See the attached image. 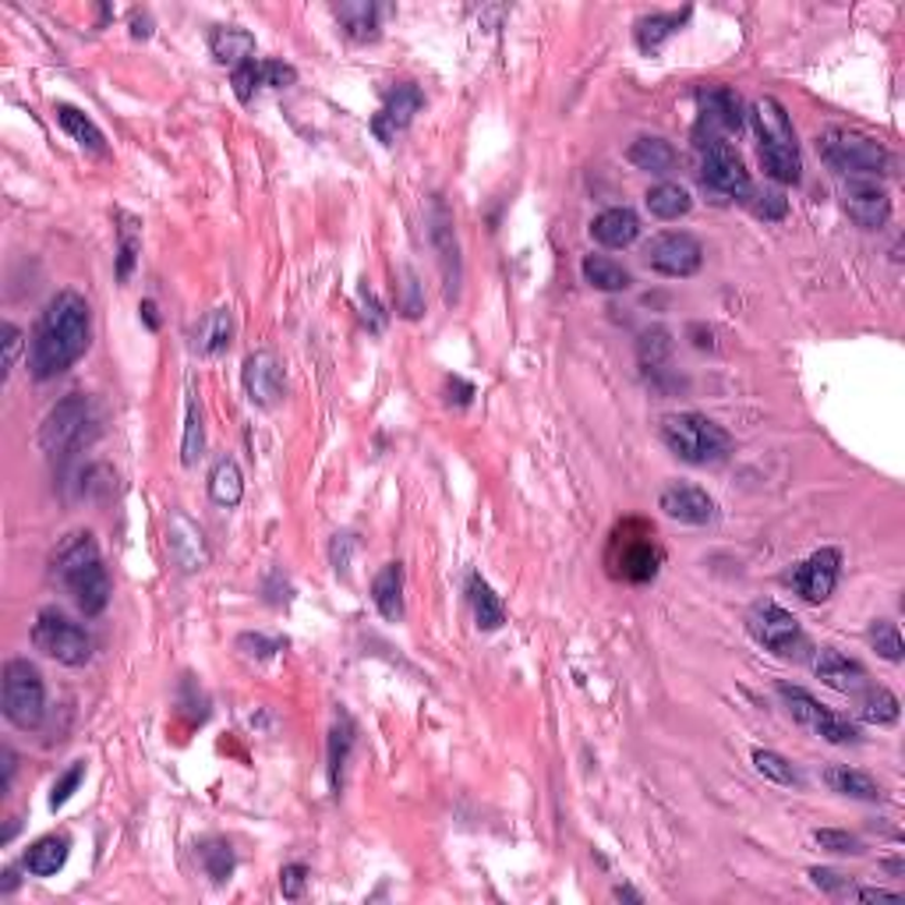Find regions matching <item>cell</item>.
<instances>
[{"instance_id":"obj_1","label":"cell","mask_w":905,"mask_h":905,"mask_svg":"<svg viewBox=\"0 0 905 905\" xmlns=\"http://www.w3.org/2000/svg\"><path fill=\"white\" fill-rule=\"evenodd\" d=\"M89 336H92V315L86 297L75 291L53 294L33 333V347H29L33 375L39 382L64 375L89 350Z\"/></svg>"},{"instance_id":"obj_2","label":"cell","mask_w":905,"mask_h":905,"mask_svg":"<svg viewBox=\"0 0 905 905\" xmlns=\"http://www.w3.org/2000/svg\"><path fill=\"white\" fill-rule=\"evenodd\" d=\"M53 577L86 615H100L110 606V573L89 531H78L61 541L58 556H53Z\"/></svg>"},{"instance_id":"obj_3","label":"cell","mask_w":905,"mask_h":905,"mask_svg":"<svg viewBox=\"0 0 905 905\" xmlns=\"http://www.w3.org/2000/svg\"><path fill=\"white\" fill-rule=\"evenodd\" d=\"M606 570L612 581L623 584H651L662 570V548L651 520L626 517L612 527L606 545Z\"/></svg>"},{"instance_id":"obj_4","label":"cell","mask_w":905,"mask_h":905,"mask_svg":"<svg viewBox=\"0 0 905 905\" xmlns=\"http://www.w3.org/2000/svg\"><path fill=\"white\" fill-rule=\"evenodd\" d=\"M658 432H662V443L668 446L672 457H679L690 468H711V463L729 460L732 452V435L718 421L693 415V410H687V415H665Z\"/></svg>"},{"instance_id":"obj_5","label":"cell","mask_w":905,"mask_h":905,"mask_svg":"<svg viewBox=\"0 0 905 905\" xmlns=\"http://www.w3.org/2000/svg\"><path fill=\"white\" fill-rule=\"evenodd\" d=\"M817 153L834 174H842V181H849V177H874L877 181L891 167L888 149L853 128H828L817 139Z\"/></svg>"},{"instance_id":"obj_6","label":"cell","mask_w":905,"mask_h":905,"mask_svg":"<svg viewBox=\"0 0 905 905\" xmlns=\"http://www.w3.org/2000/svg\"><path fill=\"white\" fill-rule=\"evenodd\" d=\"M0 708H4V718L15 725V729H22V732L39 729V722L47 715V687L29 658H11L4 665Z\"/></svg>"},{"instance_id":"obj_7","label":"cell","mask_w":905,"mask_h":905,"mask_svg":"<svg viewBox=\"0 0 905 905\" xmlns=\"http://www.w3.org/2000/svg\"><path fill=\"white\" fill-rule=\"evenodd\" d=\"M33 648L53 658V662L78 668L92 658V637L86 626L75 623L61 609H43L33 623Z\"/></svg>"},{"instance_id":"obj_8","label":"cell","mask_w":905,"mask_h":905,"mask_svg":"<svg viewBox=\"0 0 905 905\" xmlns=\"http://www.w3.org/2000/svg\"><path fill=\"white\" fill-rule=\"evenodd\" d=\"M701 153V167H697V177H701V188L708 191L715 202H747L750 199V170L743 167V160L736 156V149L729 142H708L697 145Z\"/></svg>"},{"instance_id":"obj_9","label":"cell","mask_w":905,"mask_h":905,"mask_svg":"<svg viewBox=\"0 0 905 905\" xmlns=\"http://www.w3.org/2000/svg\"><path fill=\"white\" fill-rule=\"evenodd\" d=\"M697 128H693V142L708 145V142H725L729 135H736L747 120V106L739 100V92L729 86H711L697 92Z\"/></svg>"},{"instance_id":"obj_10","label":"cell","mask_w":905,"mask_h":905,"mask_svg":"<svg viewBox=\"0 0 905 905\" xmlns=\"http://www.w3.org/2000/svg\"><path fill=\"white\" fill-rule=\"evenodd\" d=\"M778 697H781V704L789 708V715L796 718L800 725H806L811 732H817L820 739H828V743L834 747H845V743H856L859 739V729L849 718L842 715H834V711H828L825 704L817 701V697L811 690H803V687H789V683H781L778 687Z\"/></svg>"},{"instance_id":"obj_11","label":"cell","mask_w":905,"mask_h":905,"mask_svg":"<svg viewBox=\"0 0 905 905\" xmlns=\"http://www.w3.org/2000/svg\"><path fill=\"white\" fill-rule=\"evenodd\" d=\"M643 263L662 277L687 280L704 266V244L687 230H665V234H654L643 244Z\"/></svg>"},{"instance_id":"obj_12","label":"cell","mask_w":905,"mask_h":905,"mask_svg":"<svg viewBox=\"0 0 905 905\" xmlns=\"http://www.w3.org/2000/svg\"><path fill=\"white\" fill-rule=\"evenodd\" d=\"M89 421H92V407L86 396H78V393L64 396V400L47 415L39 443H43L50 457H64V452H72L81 438H86Z\"/></svg>"},{"instance_id":"obj_13","label":"cell","mask_w":905,"mask_h":905,"mask_svg":"<svg viewBox=\"0 0 905 905\" xmlns=\"http://www.w3.org/2000/svg\"><path fill=\"white\" fill-rule=\"evenodd\" d=\"M839 573H842V552L839 548H820V552L803 559L800 566L789 573L786 584H792V591H796L803 601L820 606V601L831 598L834 584H839Z\"/></svg>"},{"instance_id":"obj_14","label":"cell","mask_w":905,"mask_h":905,"mask_svg":"<svg viewBox=\"0 0 905 905\" xmlns=\"http://www.w3.org/2000/svg\"><path fill=\"white\" fill-rule=\"evenodd\" d=\"M842 205L849 219L863 230H881L891 216V195L874 177H849L842 181Z\"/></svg>"},{"instance_id":"obj_15","label":"cell","mask_w":905,"mask_h":905,"mask_svg":"<svg viewBox=\"0 0 905 905\" xmlns=\"http://www.w3.org/2000/svg\"><path fill=\"white\" fill-rule=\"evenodd\" d=\"M747 629L761 648L775 654H789L792 643L800 640V620L789 609H781L778 601H757L747 612Z\"/></svg>"},{"instance_id":"obj_16","label":"cell","mask_w":905,"mask_h":905,"mask_svg":"<svg viewBox=\"0 0 905 905\" xmlns=\"http://www.w3.org/2000/svg\"><path fill=\"white\" fill-rule=\"evenodd\" d=\"M421 106H424V92L415 86V81H400L396 89H390L386 103H382V110L372 117L375 139L390 145L396 135L410 128V120H415V114Z\"/></svg>"},{"instance_id":"obj_17","label":"cell","mask_w":905,"mask_h":905,"mask_svg":"<svg viewBox=\"0 0 905 905\" xmlns=\"http://www.w3.org/2000/svg\"><path fill=\"white\" fill-rule=\"evenodd\" d=\"M658 510H662L668 520H679V524L704 527V524L715 520V499L697 485L672 482V485L662 488V496H658Z\"/></svg>"},{"instance_id":"obj_18","label":"cell","mask_w":905,"mask_h":905,"mask_svg":"<svg viewBox=\"0 0 905 905\" xmlns=\"http://www.w3.org/2000/svg\"><path fill=\"white\" fill-rule=\"evenodd\" d=\"M244 393L255 407H277L283 396V365L272 350H255L244 361Z\"/></svg>"},{"instance_id":"obj_19","label":"cell","mask_w":905,"mask_h":905,"mask_svg":"<svg viewBox=\"0 0 905 905\" xmlns=\"http://www.w3.org/2000/svg\"><path fill=\"white\" fill-rule=\"evenodd\" d=\"M432 244L438 252V266H443V283H446V305L460 297V244L452 234V219L443 209V202H435V219H432Z\"/></svg>"},{"instance_id":"obj_20","label":"cell","mask_w":905,"mask_h":905,"mask_svg":"<svg viewBox=\"0 0 905 905\" xmlns=\"http://www.w3.org/2000/svg\"><path fill=\"white\" fill-rule=\"evenodd\" d=\"M167 548H170V559L184 573H195V570L205 566V562H209V548H205V538H202L199 524H191L184 513H174L170 517V524H167Z\"/></svg>"},{"instance_id":"obj_21","label":"cell","mask_w":905,"mask_h":905,"mask_svg":"<svg viewBox=\"0 0 905 905\" xmlns=\"http://www.w3.org/2000/svg\"><path fill=\"white\" fill-rule=\"evenodd\" d=\"M814 672L825 687L839 690V693H856L867 687V668H863L856 658L842 654L839 648H820L814 658Z\"/></svg>"},{"instance_id":"obj_22","label":"cell","mask_w":905,"mask_h":905,"mask_svg":"<svg viewBox=\"0 0 905 905\" xmlns=\"http://www.w3.org/2000/svg\"><path fill=\"white\" fill-rule=\"evenodd\" d=\"M230 340H234V315H230V308L205 311L195 322V329H191V350H195L199 358H216V354H224L230 347Z\"/></svg>"},{"instance_id":"obj_23","label":"cell","mask_w":905,"mask_h":905,"mask_svg":"<svg viewBox=\"0 0 905 905\" xmlns=\"http://www.w3.org/2000/svg\"><path fill=\"white\" fill-rule=\"evenodd\" d=\"M591 238L601 248H629L640 238V216L626 205H615L591 219Z\"/></svg>"},{"instance_id":"obj_24","label":"cell","mask_w":905,"mask_h":905,"mask_svg":"<svg viewBox=\"0 0 905 905\" xmlns=\"http://www.w3.org/2000/svg\"><path fill=\"white\" fill-rule=\"evenodd\" d=\"M372 601L382 612V620L400 623L404 620V566L400 562H386L375 581H372Z\"/></svg>"},{"instance_id":"obj_25","label":"cell","mask_w":905,"mask_h":905,"mask_svg":"<svg viewBox=\"0 0 905 905\" xmlns=\"http://www.w3.org/2000/svg\"><path fill=\"white\" fill-rule=\"evenodd\" d=\"M761 167L778 184L803 181V160L796 142H761Z\"/></svg>"},{"instance_id":"obj_26","label":"cell","mask_w":905,"mask_h":905,"mask_svg":"<svg viewBox=\"0 0 905 905\" xmlns=\"http://www.w3.org/2000/svg\"><path fill=\"white\" fill-rule=\"evenodd\" d=\"M750 120H753V131H757L761 142H796V131H792L786 106L772 100V95H764V100L750 106Z\"/></svg>"},{"instance_id":"obj_27","label":"cell","mask_w":905,"mask_h":905,"mask_svg":"<svg viewBox=\"0 0 905 905\" xmlns=\"http://www.w3.org/2000/svg\"><path fill=\"white\" fill-rule=\"evenodd\" d=\"M53 114H58V125L72 135L81 149H89V153H95V156H106V135L100 131V125H95L86 110H78L72 103H58L53 106Z\"/></svg>"},{"instance_id":"obj_28","label":"cell","mask_w":905,"mask_h":905,"mask_svg":"<svg viewBox=\"0 0 905 905\" xmlns=\"http://www.w3.org/2000/svg\"><path fill=\"white\" fill-rule=\"evenodd\" d=\"M209 50L219 64L241 67L252 61L255 53V36L248 29H238V25H219V29L209 33Z\"/></svg>"},{"instance_id":"obj_29","label":"cell","mask_w":905,"mask_h":905,"mask_svg":"<svg viewBox=\"0 0 905 905\" xmlns=\"http://www.w3.org/2000/svg\"><path fill=\"white\" fill-rule=\"evenodd\" d=\"M687 18H690V8L668 11V15H643V18L637 22V29H634L637 47H640L643 53L662 50V47L668 43V39L676 36V33L683 29V25H687Z\"/></svg>"},{"instance_id":"obj_30","label":"cell","mask_w":905,"mask_h":905,"mask_svg":"<svg viewBox=\"0 0 905 905\" xmlns=\"http://www.w3.org/2000/svg\"><path fill=\"white\" fill-rule=\"evenodd\" d=\"M379 18H382V8L372 4V0H347V4H336V22L344 25V33L354 39V43L375 39Z\"/></svg>"},{"instance_id":"obj_31","label":"cell","mask_w":905,"mask_h":905,"mask_svg":"<svg viewBox=\"0 0 905 905\" xmlns=\"http://www.w3.org/2000/svg\"><path fill=\"white\" fill-rule=\"evenodd\" d=\"M581 272H584V280L601 294H620V291H629V283H634L629 269H623L609 255H584Z\"/></svg>"},{"instance_id":"obj_32","label":"cell","mask_w":905,"mask_h":905,"mask_svg":"<svg viewBox=\"0 0 905 905\" xmlns=\"http://www.w3.org/2000/svg\"><path fill=\"white\" fill-rule=\"evenodd\" d=\"M825 781H828L831 792H839V796H849V800H863V803H877V800H881V786H877L870 775H863V772H856V767H849V764L828 767Z\"/></svg>"},{"instance_id":"obj_33","label":"cell","mask_w":905,"mask_h":905,"mask_svg":"<svg viewBox=\"0 0 905 905\" xmlns=\"http://www.w3.org/2000/svg\"><path fill=\"white\" fill-rule=\"evenodd\" d=\"M468 598H471V609H474V620L482 629H499L506 623V609H502V601L499 595L492 591V584L482 577V573H471V581H468Z\"/></svg>"},{"instance_id":"obj_34","label":"cell","mask_w":905,"mask_h":905,"mask_svg":"<svg viewBox=\"0 0 905 905\" xmlns=\"http://www.w3.org/2000/svg\"><path fill=\"white\" fill-rule=\"evenodd\" d=\"M67 849H72V842L64 834H47L25 853V870L33 877H53L67 863Z\"/></svg>"},{"instance_id":"obj_35","label":"cell","mask_w":905,"mask_h":905,"mask_svg":"<svg viewBox=\"0 0 905 905\" xmlns=\"http://www.w3.org/2000/svg\"><path fill=\"white\" fill-rule=\"evenodd\" d=\"M626 160L634 163L637 170H648V174H668L676 167V149H672L665 139H651V135H643L634 145L626 149Z\"/></svg>"},{"instance_id":"obj_36","label":"cell","mask_w":905,"mask_h":905,"mask_svg":"<svg viewBox=\"0 0 905 905\" xmlns=\"http://www.w3.org/2000/svg\"><path fill=\"white\" fill-rule=\"evenodd\" d=\"M209 499L216 506H238L244 499V477H241V468L230 457H219L213 463V471H209Z\"/></svg>"},{"instance_id":"obj_37","label":"cell","mask_w":905,"mask_h":905,"mask_svg":"<svg viewBox=\"0 0 905 905\" xmlns=\"http://www.w3.org/2000/svg\"><path fill=\"white\" fill-rule=\"evenodd\" d=\"M856 715L863 722H870V725H891V722H898V697L891 693L888 687H863L856 690Z\"/></svg>"},{"instance_id":"obj_38","label":"cell","mask_w":905,"mask_h":905,"mask_svg":"<svg viewBox=\"0 0 905 905\" xmlns=\"http://www.w3.org/2000/svg\"><path fill=\"white\" fill-rule=\"evenodd\" d=\"M643 202H648L651 216H658V219H679V216H687L693 209L690 191L683 184H672V181L654 184L648 195H643Z\"/></svg>"},{"instance_id":"obj_39","label":"cell","mask_w":905,"mask_h":905,"mask_svg":"<svg viewBox=\"0 0 905 905\" xmlns=\"http://www.w3.org/2000/svg\"><path fill=\"white\" fill-rule=\"evenodd\" d=\"M350 747H354V722L350 715H340L333 732H329V786H333V792H340V778H344Z\"/></svg>"},{"instance_id":"obj_40","label":"cell","mask_w":905,"mask_h":905,"mask_svg":"<svg viewBox=\"0 0 905 905\" xmlns=\"http://www.w3.org/2000/svg\"><path fill=\"white\" fill-rule=\"evenodd\" d=\"M117 280L125 283L135 269V258H139L142 248V227L139 219L128 216V213H117Z\"/></svg>"},{"instance_id":"obj_41","label":"cell","mask_w":905,"mask_h":905,"mask_svg":"<svg viewBox=\"0 0 905 905\" xmlns=\"http://www.w3.org/2000/svg\"><path fill=\"white\" fill-rule=\"evenodd\" d=\"M205 449V429H202V407L195 396H188V410H184V438H181V463L184 468H195L199 457Z\"/></svg>"},{"instance_id":"obj_42","label":"cell","mask_w":905,"mask_h":905,"mask_svg":"<svg viewBox=\"0 0 905 905\" xmlns=\"http://www.w3.org/2000/svg\"><path fill=\"white\" fill-rule=\"evenodd\" d=\"M199 859H202L205 874H209L216 884L230 881V874H234V849H230L224 839H209V842H202V849H199Z\"/></svg>"},{"instance_id":"obj_43","label":"cell","mask_w":905,"mask_h":905,"mask_svg":"<svg viewBox=\"0 0 905 905\" xmlns=\"http://www.w3.org/2000/svg\"><path fill=\"white\" fill-rule=\"evenodd\" d=\"M637 354H640V365L648 368V372H662V365L668 361V354H672V336H668V329H662V326L648 329V333L640 336Z\"/></svg>"},{"instance_id":"obj_44","label":"cell","mask_w":905,"mask_h":905,"mask_svg":"<svg viewBox=\"0 0 905 905\" xmlns=\"http://www.w3.org/2000/svg\"><path fill=\"white\" fill-rule=\"evenodd\" d=\"M753 767H757L764 778L778 781V786H800V772L775 750H761V747L753 750Z\"/></svg>"},{"instance_id":"obj_45","label":"cell","mask_w":905,"mask_h":905,"mask_svg":"<svg viewBox=\"0 0 905 905\" xmlns=\"http://www.w3.org/2000/svg\"><path fill=\"white\" fill-rule=\"evenodd\" d=\"M867 640H870V648L884 658V662H902V634H898V626L895 623H888V620H877L870 623L867 629Z\"/></svg>"},{"instance_id":"obj_46","label":"cell","mask_w":905,"mask_h":905,"mask_svg":"<svg viewBox=\"0 0 905 905\" xmlns=\"http://www.w3.org/2000/svg\"><path fill=\"white\" fill-rule=\"evenodd\" d=\"M747 205H750V213L757 216V219H781V216L789 213V199L781 195L778 188H753Z\"/></svg>"},{"instance_id":"obj_47","label":"cell","mask_w":905,"mask_h":905,"mask_svg":"<svg viewBox=\"0 0 905 905\" xmlns=\"http://www.w3.org/2000/svg\"><path fill=\"white\" fill-rule=\"evenodd\" d=\"M814 842H817L820 849H828V853H839V856H863V853H867L856 834L834 831V828H817V831H814Z\"/></svg>"},{"instance_id":"obj_48","label":"cell","mask_w":905,"mask_h":905,"mask_svg":"<svg viewBox=\"0 0 905 905\" xmlns=\"http://www.w3.org/2000/svg\"><path fill=\"white\" fill-rule=\"evenodd\" d=\"M400 315L404 319H421L424 315V291H421V283H418V272L415 269H404V283H400Z\"/></svg>"},{"instance_id":"obj_49","label":"cell","mask_w":905,"mask_h":905,"mask_svg":"<svg viewBox=\"0 0 905 905\" xmlns=\"http://www.w3.org/2000/svg\"><path fill=\"white\" fill-rule=\"evenodd\" d=\"M81 778H86V761H75L58 781H53V792H50V806H53V811L75 796V789L81 786Z\"/></svg>"},{"instance_id":"obj_50","label":"cell","mask_w":905,"mask_h":905,"mask_svg":"<svg viewBox=\"0 0 905 905\" xmlns=\"http://www.w3.org/2000/svg\"><path fill=\"white\" fill-rule=\"evenodd\" d=\"M230 81H234V92H238V100L241 103H248L252 95H255V89L263 86V61H248V64H241V67H234V75H230Z\"/></svg>"},{"instance_id":"obj_51","label":"cell","mask_w":905,"mask_h":905,"mask_svg":"<svg viewBox=\"0 0 905 905\" xmlns=\"http://www.w3.org/2000/svg\"><path fill=\"white\" fill-rule=\"evenodd\" d=\"M238 651H244L248 658H272L277 651H283L280 637H266V634H241L238 637Z\"/></svg>"},{"instance_id":"obj_52","label":"cell","mask_w":905,"mask_h":905,"mask_svg":"<svg viewBox=\"0 0 905 905\" xmlns=\"http://www.w3.org/2000/svg\"><path fill=\"white\" fill-rule=\"evenodd\" d=\"M308 888V867H301V863H291V867L280 870V891L283 898H301Z\"/></svg>"},{"instance_id":"obj_53","label":"cell","mask_w":905,"mask_h":905,"mask_svg":"<svg viewBox=\"0 0 905 905\" xmlns=\"http://www.w3.org/2000/svg\"><path fill=\"white\" fill-rule=\"evenodd\" d=\"M297 81V72L291 64H283V61H263V86L269 89H286V86H294Z\"/></svg>"},{"instance_id":"obj_54","label":"cell","mask_w":905,"mask_h":905,"mask_svg":"<svg viewBox=\"0 0 905 905\" xmlns=\"http://www.w3.org/2000/svg\"><path fill=\"white\" fill-rule=\"evenodd\" d=\"M811 877H814V884L820 888V891H828V895H839V891H849V881L845 877L839 874V870H811Z\"/></svg>"},{"instance_id":"obj_55","label":"cell","mask_w":905,"mask_h":905,"mask_svg":"<svg viewBox=\"0 0 905 905\" xmlns=\"http://www.w3.org/2000/svg\"><path fill=\"white\" fill-rule=\"evenodd\" d=\"M18 350H22V329L8 322V326H4V368H8V372L15 368Z\"/></svg>"},{"instance_id":"obj_56","label":"cell","mask_w":905,"mask_h":905,"mask_svg":"<svg viewBox=\"0 0 905 905\" xmlns=\"http://www.w3.org/2000/svg\"><path fill=\"white\" fill-rule=\"evenodd\" d=\"M446 390H449V404H457V407H468L471 404V396H474V386L471 382H463V379H446Z\"/></svg>"},{"instance_id":"obj_57","label":"cell","mask_w":905,"mask_h":905,"mask_svg":"<svg viewBox=\"0 0 905 905\" xmlns=\"http://www.w3.org/2000/svg\"><path fill=\"white\" fill-rule=\"evenodd\" d=\"M856 898L859 902H898L902 895H898V891H884V888H859Z\"/></svg>"},{"instance_id":"obj_58","label":"cell","mask_w":905,"mask_h":905,"mask_svg":"<svg viewBox=\"0 0 905 905\" xmlns=\"http://www.w3.org/2000/svg\"><path fill=\"white\" fill-rule=\"evenodd\" d=\"M0 757H4V792H8L11 789V778H15V753L4 747V750H0Z\"/></svg>"},{"instance_id":"obj_59","label":"cell","mask_w":905,"mask_h":905,"mask_svg":"<svg viewBox=\"0 0 905 905\" xmlns=\"http://www.w3.org/2000/svg\"><path fill=\"white\" fill-rule=\"evenodd\" d=\"M131 25H135V29H131V36H135V39H149V33H153V29H149V25H153V22H149L145 15H135V18H131Z\"/></svg>"},{"instance_id":"obj_60","label":"cell","mask_w":905,"mask_h":905,"mask_svg":"<svg viewBox=\"0 0 905 905\" xmlns=\"http://www.w3.org/2000/svg\"><path fill=\"white\" fill-rule=\"evenodd\" d=\"M139 311H142V319H145V326H149V329H160V319H156V305H153V301H142V308H139Z\"/></svg>"},{"instance_id":"obj_61","label":"cell","mask_w":905,"mask_h":905,"mask_svg":"<svg viewBox=\"0 0 905 905\" xmlns=\"http://www.w3.org/2000/svg\"><path fill=\"white\" fill-rule=\"evenodd\" d=\"M612 895L620 898V902H623V898H626V902H643V895H640V891H634V888H615Z\"/></svg>"},{"instance_id":"obj_62","label":"cell","mask_w":905,"mask_h":905,"mask_svg":"<svg viewBox=\"0 0 905 905\" xmlns=\"http://www.w3.org/2000/svg\"><path fill=\"white\" fill-rule=\"evenodd\" d=\"M15 888H18V877H15V870H4V884H0V891H4V895H8V891H15Z\"/></svg>"}]
</instances>
